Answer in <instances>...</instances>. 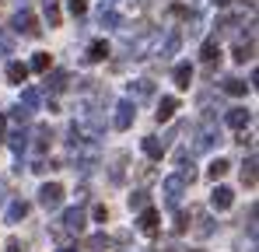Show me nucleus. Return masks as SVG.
Instances as JSON below:
<instances>
[{
	"label": "nucleus",
	"instance_id": "obj_8",
	"mask_svg": "<svg viewBox=\"0 0 259 252\" xmlns=\"http://www.w3.org/2000/svg\"><path fill=\"white\" fill-rule=\"evenodd\" d=\"M235 203V189H228V186H214V193H210V207L214 210H228Z\"/></svg>",
	"mask_w": 259,
	"mask_h": 252
},
{
	"label": "nucleus",
	"instance_id": "obj_3",
	"mask_svg": "<svg viewBox=\"0 0 259 252\" xmlns=\"http://www.w3.org/2000/svg\"><path fill=\"white\" fill-rule=\"evenodd\" d=\"M186 189H189V182H186L182 175H168V179L161 182V193H165V203H168V207H179V200L186 196Z\"/></svg>",
	"mask_w": 259,
	"mask_h": 252
},
{
	"label": "nucleus",
	"instance_id": "obj_7",
	"mask_svg": "<svg viewBox=\"0 0 259 252\" xmlns=\"http://www.w3.org/2000/svg\"><path fill=\"white\" fill-rule=\"evenodd\" d=\"M224 123L231 126V130H245V126L252 123V112H249V109H242V105H235V109H228V112H224Z\"/></svg>",
	"mask_w": 259,
	"mask_h": 252
},
{
	"label": "nucleus",
	"instance_id": "obj_2",
	"mask_svg": "<svg viewBox=\"0 0 259 252\" xmlns=\"http://www.w3.org/2000/svg\"><path fill=\"white\" fill-rule=\"evenodd\" d=\"M217 144H221V130H217V123H203L196 126V140H193V151H214Z\"/></svg>",
	"mask_w": 259,
	"mask_h": 252
},
{
	"label": "nucleus",
	"instance_id": "obj_12",
	"mask_svg": "<svg viewBox=\"0 0 259 252\" xmlns=\"http://www.w3.org/2000/svg\"><path fill=\"white\" fill-rule=\"evenodd\" d=\"M154 39H158L154 32H144L140 39L133 42V46H130V53H133V60H147V53H151V46H154Z\"/></svg>",
	"mask_w": 259,
	"mask_h": 252
},
{
	"label": "nucleus",
	"instance_id": "obj_41",
	"mask_svg": "<svg viewBox=\"0 0 259 252\" xmlns=\"http://www.w3.org/2000/svg\"><path fill=\"white\" fill-rule=\"evenodd\" d=\"M56 252H77V249H70V245H63V249H56Z\"/></svg>",
	"mask_w": 259,
	"mask_h": 252
},
{
	"label": "nucleus",
	"instance_id": "obj_9",
	"mask_svg": "<svg viewBox=\"0 0 259 252\" xmlns=\"http://www.w3.org/2000/svg\"><path fill=\"white\" fill-rule=\"evenodd\" d=\"M144 98H154V81H147V77L130 84V102H144Z\"/></svg>",
	"mask_w": 259,
	"mask_h": 252
},
{
	"label": "nucleus",
	"instance_id": "obj_5",
	"mask_svg": "<svg viewBox=\"0 0 259 252\" xmlns=\"http://www.w3.org/2000/svg\"><path fill=\"white\" fill-rule=\"evenodd\" d=\"M39 203L46 210H60L63 207V186L60 182H46L42 189H39Z\"/></svg>",
	"mask_w": 259,
	"mask_h": 252
},
{
	"label": "nucleus",
	"instance_id": "obj_21",
	"mask_svg": "<svg viewBox=\"0 0 259 252\" xmlns=\"http://www.w3.org/2000/svg\"><path fill=\"white\" fill-rule=\"evenodd\" d=\"M25 217H28V203H25V200H14V203L7 207V214H4L7 224H18V221H25Z\"/></svg>",
	"mask_w": 259,
	"mask_h": 252
},
{
	"label": "nucleus",
	"instance_id": "obj_29",
	"mask_svg": "<svg viewBox=\"0 0 259 252\" xmlns=\"http://www.w3.org/2000/svg\"><path fill=\"white\" fill-rule=\"evenodd\" d=\"M228 168H231V165H228L224 158H217V161H210V165H207V175L217 182V179H224V175H228Z\"/></svg>",
	"mask_w": 259,
	"mask_h": 252
},
{
	"label": "nucleus",
	"instance_id": "obj_37",
	"mask_svg": "<svg viewBox=\"0 0 259 252\" xmlns=\"http://www.w3.org/2000/svg\"><path fill=\"white\" fill-rule=\"evenodd\" d=\"M186 224H189V214H179L175 217V231H186Z\"/></svg>",
	"mask_w": 259,
	"mask_h": 252
},
{
	"label": "nucleus",
	"instance_id": "obj_35",
	"mask_svg": "<svg viewBox=\"0 0 259 252\" xmlns=\"http://www.w3.org/2000/svg\"><path fill=\"white\" fill-rule=\"evenodd\" d=\"M67 7H70L74 18H84L88 14V0H67Z\"/></svg>",
	"mask_w": 259,
	"mask_h": 252
},
{
	"label": "nucleus",
	"instance_id": "obj_18",
	"mask_svg": "<svg viewBox=\"0 0 259 252\" xmlns=\"http://www.w3.org/2000/svg\"><path fill=\"white\" fill-rule=\"evenodd\" d=\"M42 14H46V25H49V28H60V21H63L60 0H42Z\"/></svg>",
	"mask_w": 259,
	"mask_h": 252
},
{
	"label": "nucleus",
	"instance_id": "obj_24",
	"mask_svg": "<svg viewBox=\"0 0 259 252\" xmlns=\"http://www.w3.org/2000/svg\"><path fill=\"white\" fill-rule=\"evenodd\" d=\"M242 186L256 189V154H249V158H245V165H242Z\"/></svg>",
	"mask_w": 259,
	"mask_h": 252
},
{
	"label": "nucleus",
	"instance_id": "obj_6",
	"mask_svg": "<svg viewBox=\"0 0 259 252\" xmlns=\"http://www.w3.org/2000/svg\"><path fill=\"white\" fill-rule=\"evenodd\" d=\"M158 221H161V214L154 207H144L140 210V217H137V231L140 235H147V238H154L158 235Z\"/></svg>",
	"mask_w": 259,
	"mask_h": 252
},
{
	"label": "nucleus",
	"instance_id": "obj_38",
	"mask_svg": "<svg viewBox=\"0 0 259 252\" xmlns=\"http://www.w3.org/2000/svg\"><path fill=\"white\" fill-rule=\"evenodd\" d=\"M7 252H21V242L18 238H7Z\"/></svg>",
	"mask_w": 259,
	"mask_h": 252
},
{
	"label": "nucleus",
	"instance_id": "obj_25",
	"mask_svg": "<svg viewBox=\"0 0 259 252\" xmlns=\"http://www.w3.org/2000/svg\"><path fill=\"white\" fill-rule=\"evenodd\" d=\"M200 56H203V63H207V67H214V63H217V56H221V46H217V39H207V42H203Z\"/></svg>",
	"mask_w": 259,
	"mask_h": 252
},
{
	"label": "nucleus",
	"instance_id": "obj_23",
	"mask_svg": "<svg viewBox=\"0 0 259 252\" xmlns=\"http://www.w3.org/2000/svg\"><path fill=\"white\" fill-rule=\"evenodd\" d=\"M221 91L238 98V95H245V91H249V84L242 81V77H224V81H221Z\"/></svg>",
	"mask_w": 259,
	"mask_h": 252
},
{
	"label": "nucleus",
	"instance_id": "obj_36",
	"mask_svg": "<svg viewBox=\"0 0 259 252\" xmlns=\"http://www.w3.org/2000/svg\"><path fill=\"white\" fill-rule=\"evenodd\" d=\"M11 53H14V42H11V35H7L4 28H0V56H11Z\"/></svg>",
	"mask_w": 259,
	"mask_h": 252
},
{
	"label": "nucleus",
	"instance_id": "obj_14",
	"mask_svg": "<svg viewBox=\"0 0 259 252\" xmlns=\"http://www.w3.org/2000/svg\"><path fill=\"white\" fill-rule=\"evenodd\" d=\"M175 112H179V98H175V95H165V98L158 102V112H154V116H158V123H168Z\"/></svg>",
	"mask_w": 259,
	"mask_h": 252
},
{
	"label": "nucleus",
	"instance_id": "obj_40",
	"mask_svg": "<svg viewBox=\"0 0 259 252\" xmlns=\"http://www.w3.org/2000/svg\"><path fill=\"white\" fill-rule=\"evenodd\" d=\"M217 7H231V0H214Z\"/></svg>",
	"mask_w": 259,
	"mask_h": 252
},
{
	"label": "nucleus",
	"instance_id": "obj_13",
	"mask_svg": "<svg viewBox=\"0 0 259 252\" xmlns=\"http://www.w3.org/2000/svg\"><path fill=\"white\" fill-rule=\"evenodd\" d=\"M67 81H70L67 70H53V74H46V91L49 95H60V91H67Z\"/></svg>",
	"mask_w": 259,
	"mask_h": 252
},
{
	"label": "nucleus",
	"instance_id": "obj_32",
	"mask_svg": "<svg viewBox=\"0 0 259 252\" xmlns=\"http://www.w3.org/2000/svg\"><path fill=\"white\" fill-rule=\"evenodd\" d=\"M123 165H126V154H116V165H112V172H109L112 186H119V182H123Z\"/></svg>",
	"mask_w": 259,
	"mask_h": 252
},
{
	"label": "nucleus",
	"instance_id": "obj_11",
	"mask_svg": "<svg viewBox=\"0 0 259 252\" xmlns=\"http://www.w3.org/2000/svg\"><path fill=\"white\" fill-rule=\"evenodd\" d=\"M63 228H67L70 235H77V231L84 228V210H81V207H70V210H63Z\"/></svg>",
	"mask_w": 259,
	"mask_h": 252
},
{
	"label": "nucleus",
	"instance_id": "obj_26",
	"mask_svg": "<svg viewBox=\"0 0 259 252\" xmlns=\"http://www.w3.org/2000/svg\"><path fill=\"white\" fill-rule=\"evenodd\" d=\"M98 25H102V28H119V25H123V18H119L112 7H102V14H98Z\"/></svg>",
	"mask_w": 259,
	"mask_h": 252
},
{
	"label": "nucleus",
	"instance_id": "obj_22",
	"mask_svg": "<svg viewBox=\"0 0 259 252\" xmlns=\"http://www.w3.org/2000/svg\"><path fill=\"white\" fill-rule=\"evenodd\" d=\"M49 144H53V130H49V126H35V144H32L35 154H46Z\"/></svg>",
	"mask_w": 259,
	"mask_h": 252
},
{
	"label": "nucleus",
	"instance_id": "obj_4",
	"mask_svg": "<svg viewBox=\"0 0 259 252\" xmlns=\"http://www.w3.org/2000/svg\"><path fill=\"white\" fill-rule=\"evenodd\" d=\"M133 119H137V102H130V98L116 102V116H112V126H116V130H130V126H133Z\"/></svg>",
	"mask_w": 259,
	"mask_h": 252
},
{
	"label": "nucleus",
	"instance_id": "obj_28",
	"mask_svg": "<svg viewBox=\"0 0 259 252\" xmlns=\"http://www.w3.org/2000/svg\"><path fill=\"white\" fill-rule=\"evenodd\" d=\"M144 207H151V193H147V189H137V193L130 196V210H144Z\"/></svg>",
	"mask_w": 259,
	"mask_h": 252
},
{
	"label": "nucleus",
	"instance_id": "obj_30",
	"mask_svg": "<svg viewBox=\"0 0 259 252\" xmlns=\"http://www.w3.org/2000/svg\"><path fill=\"white\" fill-rule=\"evenodd\" d=\"M28 70H35V74H49V53H35L32 63H28Z\"/></svg>",
	"mask_w": 259,
	"mask_h": 252
},
{
	"label": "nucleus",
	"instance_id": "obj_33",
	"mask_svg": "<svg viewBox=\"0 0 259 252\" xmlns=\"http://www.w3.org/2000/svg\"><path fill=\"white\" fill-rule=\"evenodd\" d=\"M84 245H88L91 252H105V249H109V238H105V235H91Z\"/></svg>",
	"mask_w": 259,
	"mask_h": 252
},
{
	"label": "nucleus",
	"instance_id": "obj_42",
	"mask_svg": "<svg viewBox=\"0 0 259 252\" xmlns=\"http://www.w3.org/2000/svg\"><path fill=\"white\" fill-rule=\"evenodd\" d=\"M193 252H203V249H193Z\"/></svg>",
	"mask_w": 259,
	"mask_h": 252
},
{
	"label": "nucleus",
	"instance_id": "obj_27",
	"mask_svg": "<svg viewBox=\"0 0 259 252\" xmlns=\"http://www.w3.org/2000/svg\"><path fill=\"white\" fill-rule=\"evenodd\" d=\"M179 46H182V35H179V32H168V39H165V46H161V60L175 56V53H179Z\"/></svg>",
	"mask_w": 259,
	"mask_h": 252
},
{
	"label": "nucleus",
	"instance_id": "obj_10",
	"mask_svg": "<svg viewBox=\"0 0 259 252\" xmlns=\"http://www.w3.org/2000/svg\"><path fill=\"white\" fill-rule=\"evenodd\" d=\"M140 147H144V154H147L151 161H161V158H165V140H161V137H144Z\"/></svg>",
	"mask_w": 259,
	"mask_h": 252
},
{
	"label": "nucleus",
	"instance_id": "obj_39",
	"mask_svg": "<svg viewBox=\"0 0 259 252\" xmlns=\"http://www.w3.org/2000/svg\"><path fill=\"white\" fill-rule=\"evenodd\" d=\"M4 130H7V119H4V112H0V140H4Z\"/></svg>",
	"mask_w": 259,
	"mask_h": 252
},
{
	"label": "nucleus",
	"instance_id": "obj_19",
	"mask_svg": "<svg viewBox=\"0 0 259 252\" xmlns=\"http://www.w3.org/2000/svg\"><path fill=\"white\" fill-rule=\"evenodd\" d=\"M105 56H109V42H105V39H95L91 46H88V53H84L88 63H102Z\"/></svg>",
	"mask_w": 259,
	"mask_h": 252
},
{
	"label": "nucleus",
	"instance_id": "obj_20",
	"mask_svg": "<svg viewBox=\"0 0 259 252\" xmlns=\"http://www.w3.org/2000/svg\"><path fill=\"white\" fill-rule=\"evenodd\" d=\"M39 102H42L39 88H25V91H21V102H18V105H21L25 112H39Z\"/></svg>",
	"mask_w": 259,
	"mask_h": 252
},
{
	"label": "nucleus",
	"instance_id": "obj_1",
	"mask_svg": "<svg viewBox=\"0 0 259 252\" xmlns=\"http://www.w3.org/2000/svg\"><path fill=\"white\" fill-rule=\"evenodd\" d=\"M11 28H14L18 35H25V39H39V35H42V28H39V18H35L32 11H25V7H18V11H14V18H11Z\"/></svg>",
	"mask_w": 259,
	"mask_h": 252
},
{
	"label": "nucleus",
	"instance_id": "obj_16",
	"mask_svg": "<svg viewBox=\"0 0 259 252\" xmlns=\"http://www.w3.org/2000/svg\"><path fill=\"white\" fill-rule=\"evenodd\" d=\"M7 144H11V151H14V154L21 158V154L28 151V130H25V126H18V130H14V133L7 137Z\"/></svg>",
	"mask_w": 259,
	"mask_h": 252
},
{
	"label": "nucleus",
	"instance_id": "obj_34",
	"mask_svg": "<svg viewBox=\"0 0 259 252\" xmlns=\"http://www.w3.org/2000/svg\"><path fill=\"white\" fill-rule=\"evenodd\" d=\"M210 231H214V221H210L207 214H200V224H196V235H200V238H207Z\"/></svg>",
	"mask_w": 259,
	"mask_h": 252
},
{
	"label": "nucleus",
	"instance_id": "obj_15",
	"mask_svg": "<svg viewBox=\"0 0 259 252\" xmlns=\"http://www.w3.org/2000/svg\"><path fill=\"white\" fill-rule=\"evenodd\" d=\"M4 77H7V84H25V77H28V63L11 60V63H7V70H4Z\"/></svg>",
	"mask_w": 259,
	"mask_h": 252
},
{
	"label": "nucleus",
	"instance_id": "obj_17",
	"mask_svg": "<svg viewBox=\"0 0 259 252\" xmlns=\"http://www.w3.org/2000/svg\"><path fill=\"white\" fill-rule=\"evenodd\" d=\"M172 81H175L179 91H189V84H193V67H189V63H179L172 70Z\"/></svg>",
	"mask_w": 259,
	"mask_h": 252
},
{
	"label": "nucleus",
	"instance_id": "obj_31",
	"mask_svg": "<svg viewBox=\"0 0 259 252\" xmlns=\"http://www.w3.org/2000/svg\"><path fill=\"white\" fill-rule=\"evenodd\" d=\"M252 53H256V42H238V46H235V60H238V63L252 60Z\"/></svg>",
	"mask_w": 259,
	"mask_h": 252
}]
</instances>
